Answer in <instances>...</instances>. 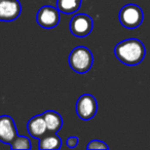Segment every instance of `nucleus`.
<instances>
[{
	"label": "nucleus",
	"instance_id": "39448f33",
	"mask_svg": "<svg viewBox=\"0 0 150 150\" xmlns=\"http://www.w3.org/2000/svg\"><path fill=\"white\" fill-rule=\"evenodd\" d=\"M93 19L86 13H79L71 19L70 32L76 37H86L93 30Z\"/></svg>",
	"mask_w": 150,
	"mask_h": 150
},
{
	"label": "nucleus",
	"instance_id": "f03ea898",
	"mask_svg": "<svg viewBox=\"0 0 150 150\" xmlns=\"http://www.w3.org/2000/svg\"><path fill=\"white\" fill-rule=\"evenodd\" d=\"M70 68L76 73H86L92 68L94 63L93 54L86 46H77L72 50L68 59Z\"/></svg>",
	"mask_w": 150,
	"mask_h": 150
},
{
	"label": "nucleus",
	"instance_id": "0eeeda50",
	"mask_svg": "<svg viewBox=\"0 0 150 150\" xmlns=\"http://www.w3.org/2000/svg\"><path fill=\"white\" fill-rule=\"evenodd\" d=\"M18 129L9 115L0 116V142L11 145L18 137Z\"/></svg>",
	"mask_w": 150,
	"mask_h": 150
},
{
	"label": "nucleus",
	"instance_id": "9b49d317",
	"mask_svg": "<svg viewBox=\"0 0 150 150\" xmlns=\"http://www.w3.org/2000/svg\"><path fill=\"white\" fill-rule=\"evenodd\" d=\"M62 146V140L57 135V133H47L41 139H39L38 148L42 150L54 149L58 150Z\"/></svg>",
	"mask_w": 150,
	"mask_h": 150
},
{
	"label": "nucleus",
	"instance_id": "1a4fd4ad",
	"mask_svg": "<svg viewBox=\"0 0 150 150\" xmlns=\"http://www.w3.org/2000/svg\"><path fill=\"white\" fill-rule=\"evenodd\" d=\"M27 131L29 135L36 139H41L44 135L48 133L47 127L44 121L43 116L41 115H35L32 117L27 123Z\"/></svg>",
	"mask_w": 150,
	"mask_h": 150
},
{
	"label": "nucleus",
	"instance_id": "f8f14e48",
	"mask_svg": "<svg viewBox=\"0 0 150 150\" xmlns=\"http://www.w3.org/2000/svg\"><path fill=\"white\" fill-rule=\"evenodd\" d=\"M82 0H57V8L63 13L72 15L77 13Z\"/></svg>",
	"mask_w": 150,
	"mask_h": 150
},
{
	"label": "nucleus",
	"instance_id": "20e7f679",
	"mask_svg": "<svg viewBox=\"0 0 150 150\" xmlns=\"http://www.w3.org/2000/svg\"><path fill=\"white\" fill-rule=\"evenodd\" d=\"M98 110L97 100L90 94H84L78 98L76 102V113L82 120H90L94 118Z\"/></svg>",
	"mask_w": 150,
	"mask_h": 150
},
{
	"label": "nucleus",
	"instance_id": "6e6552de",
	"mask_svg": "<svg viewBox=\"0 0 150 150\" xmlns=\"http://www.w3.org/2000/svg\"><path fill=\"white\" fill-rule=\"evenodd\" d=\"M21 11L19 0H0V21H15L21 15Z\"/></svg>",
	"mask_w": 150,
	"mask_h": 150
},
{
	"label": "nucleus",
	"instance_id": "ddd939ff",
	"mask_svg": "<svg viewBox=\"0 0 150 150\" xmlns=\"http://www.w3.org/2000/svg\"><path fill=\"white\" fill-rule=\"evenodd\" d=\"M11 148L13 150L16 149H31V142L29 138L25 136H18L16 140L11 144Z\"/></svg>",
	"mask_w": 150,
	"mask_h": 150
},
{
	"label": "nucleus",
	"instance_id": "f257e3e1",
	"mask_svg": "<svg viewBox=\"0 0 150 150\" xmlns=\"http://www.w3.org/2000/svg\"><path fill=\"white\" fill-rule=\"evenodd\" d=\"M114 54L121 63L129 66H135L140 64L145 58L146 50L139 39L129 38L116 44Z\"/></svg>",
	"mask_w": 150,
	"mask_h": 150
},
{
	"label": "nucleus",
	"instance_id": "423d86ee",
	"mask_svg": "<svg viewBox=\"0 0 150 150\" xmlns=\"http://www.w3.org/2000/svg\"><path fill=\"white\" fill-rule=\"evenodd\" d=\"M36 21L44 29H52L60 23V11L50 5H44L38 11Z\"/></svg>",
	"mask_w": 150,
	"mask_h": 150
},
{
	"label": "nucleus",
	"instance_id": "2eb2a0df",
	"mask_svg": "<svg viewBox=\"0 0 150 150\" xmlns=\"http://www.w3.org/2000/svg\"><path fill=\"white\" fill-rule=\"evenodd\" d=\"M66 144L69 148H75L78 144V138L75 137V136H71L67 139Z\"/></svg>",
	"mask_w": 150,
	"mask_h": 150
},
{
	"label": "nucleus",
	"instance_id": "7ed1b4c3",
	"mask_svg": "<svg viewBox=\"0 0 150 150\" xmlns=\"http://www.w3.org/2000/svg\"><path fill=\"white\" fill-rule=\"evenodd\" d=\"M144 19L143 11L136 4H127L119 11V22L127 29H136L142 24Z\"/></svg>",
	"mask_w": 150,
	"mask_h": 150
},
{
	"label": "nucleus",
	"instance_id": "4468645a",
	"mask_svg": "<svg viewBox=\"0 0 150 150\" xmlns=\"http://www.w3.org/2000/svg\"><path fill=\"white\" fill-rule=\"evenodd\" d=\"M86 149H109L108 145L101 140H93L86 146Z\"/></svg>",
	"mask_w": 150,
	"mask_h": 150
},
{
	"label": "nucleus",
	"instance_id": "9d476101",
	"mask_svg": "<svg viewBox=\"0 0 150 150\" xmlns=\"http://www.w3.org/2000/svg\"><path fill=\"white\" fill-rule=\"evenodd\" d=\"M42 116L47 127L48 133H58L63 125L62 116L54 110H47L42 113Z\"/></svg>",
	"mask_w": 150,
	"mask_h": 150
}]
</instances>
